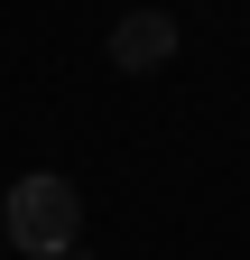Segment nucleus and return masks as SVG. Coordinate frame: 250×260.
Segmentation results:
<instances>
[{"mask_svg": "<svg viewBox=\"0 0 250 260\" xmlns=\"http://www.w3.org/2000/svg\"><path fill=\"white\" fill-rule=\"evenodd\" d=\"M0 242H10L19 260H65L84 242V195H74V177L28 168L10 195H0Z\"/></svg>", "mask_w": 250, "mask_h": 260, "instance_id": "1", "label": "nucleus"}, {"mask_svg": "<svg viewBox=\"0 0 250 260\" xmlns=\"http://www.w3.org/2000/svg\"><path fill=\"white\" fill-rule=\"evenodd\" d=\"M65 260H84V251H65Z\"/></svg>", "mask_w": 250, "mask_h": 260, "instance_id": "3", "label": "nucleus"}, {"mask_svg": "<svg viewBox=\"0 0 250 260\" xmlns=\"http://www.w3.org/2000/svg\"><path fill=\"white\" fill-rule=\"evenodd\" d=\"M185 47V28L167 10H130V19H111V75H158V65Z\"/></svg>", "mask_w": 250, "mask_h": 260, "instance_id": "2", "label": "nucleus"}]
</instances>
